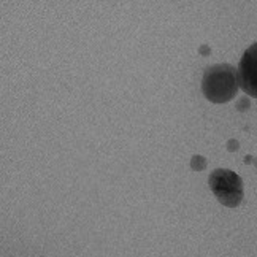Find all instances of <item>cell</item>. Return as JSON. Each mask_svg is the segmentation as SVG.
<instances>
[{"instance_id": "obj_1", "label": "cell", "mask_w": 257, "mask_h": 257, "mask_svg": "<svg viewBox=\"0 0 257 257\" xmlns=\"http://www.w3.org/2000/svg\"><path fill=\"white\" fill-rule=\"evenodd\" d=\"M240 89L238 70L230 64L210 65L203 72L202 91L213 103H227L236 95Z\"/></svg>"}, {"instance_id": "obj_2", "label": "cell", "mask_w": 257, "mask_h": 257, "mask_svg": "<svg viewBox=\"0 0 257 257\" xmlns=\"http://www.w3.org/2000/svg\"><path fill=\"white\" fill-rule=\"evenodd\" d=\"M210 189L214 197L227 208H236L243 200V180L229 169H216L208 178Z\"/></svg>"}, {"instance_id": "obj_3", "label": "cell", "mask_w": 257, "mask_h": 257, "mask_svg": "<svg viewBox=\"0 0 257 257\" xmlns=\"http://www.w3.org/2000/svg\"><path fill=\"white\" fill-rule=\"evenodd\" d=\"M236 70L240 89L248 97L257 98V42L243 53Z\"/></svg>"}, {"instance_id": "obj_4", "label": "cell", "mask_w": 257, "mask_h": 257, "mask_svg": "<svg viewBox=\"0 0 257 257\" xmlns=\"http://www.w3.org/2000/svg\"><path fill=\"white\" fill-rule=\"evenodd\" d=\"M206 159L203 156H200V154H194L192 157H191V169L192 170H195V172H202V170H205L206 169Z\"/></svg>"}, {"instance_id": "obj_5", "label": "cell", "mask_w": 257, "mask_h": 257, "mask_svg": "<svg viewBox=\"0 0 257 257\" xmlns=\"http://www.w3.org/2000/svg\"><path fill=\"white\" fill-rule=\"evenodd\" d=\"M236 111H240V113H244V111H248L249 108H251V100H249V97L248 95H241L238 100H236Z\"/></svg>"}, {"instance_id": "obj_6", "label": "cell", "mask_w": 257, "mask_h": 257, "mask_svg": "<svg viewBox=\"0 0 257 257\" xmlns=\"http://www.w3.org/2000/svg\"><path fill=\"white\" fill-rule=\"evenodd\" d=\"M240 150V143L238 140H235V138H230L229 142H227V151L229 153H235Z\"/></svg>"}, {"instance_id": "obj_7", "label": "cell", "mask_w": 257, "mask_h": 257, "mask_svg": "<svg viewBox=\"0 0 257 257\" xmlns=\"http://www.w3.org/2000/svg\"><path fill=\"white\" fill-rule=\"evenodd\" d=\"M199 54L200 56H210L211 54V48L206 45V43H203V45H200L199 46Z\"/></svg>"}, {"instance_id": "obj_8", "label": "cell", "mask_w": 257, "mask_h": 257, "mask_svg": "<svg viewBox=\"0 0 257 257\" xmlns=\"http://www.w3.org/2000/svg\"><path fill=\"white\" fill-rule=\"evenodd\" d=\"M254 161H255V157H252V156H244V164L246 165L254 164Z\"/></svg>"}, {"instance_id": "obj_9", "label": "cell", "mask_w": 257, "mask_h": 257, "mask_svg": "<svg viewBox=\"0 0 257 257\" xmlns=\"http://www.w3.org/2000/svg\"><path fill=\"white\" fill-rule=\"evenodd\" d=\"M254 165L257 167V157H255V161H254Z\"/></svg>"}]
</instances>
